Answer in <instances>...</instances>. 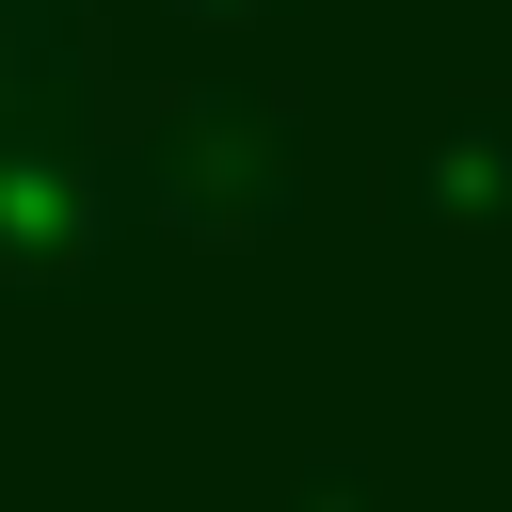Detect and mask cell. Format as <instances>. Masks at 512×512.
<instances>
[{
  "label": "cell",
  "instance_id": "2",
  "mask_svg": "<svg viewBox=\"0 0 512 512\" xmlns=\"http://www.w3.org/2000/svg\"><path fill=\"white\" fill-rule=\"evenodd\" d=\"M0 288H144V208L96 128H48L0 160Z\"/></svg>",
  "mask_w": 512,
  "mask_h": 512
},
{
  "label": "cell",
  "instance_id": "3",
  "mask_svg": "<svg viewBox=\"0 0 512 512\" xmlns=\"http://www.w3.org/2000/svg\"><path fill=\"white\" fill-rule=\"evenodd\" d=\"M400 224H416V240H480V224H512V112H496V96H448V112L416 128V160H400Z\"/></svg>",
  "mask_w": 512,
  "mask_h": 512
},
{
  "label": "cell",
  "instance_id": "6",
  "mask_svg": "<svg viewBox=\"0 0 512 512\" xmlns=\"http://www.w3.org/2000/svg\"><path fill=\"white\" fill-rule=\"evenodd\" d=\"M192 32H256V16H288V0H176Z\"/></svg>",
  "mask_w": 512,
  "mask_h": 512
},
{
  "label": "cell",
  "instance_id": "4",
  "mask_svg": "<svg viewBox=\"0 0 512 512\" xmlns=\"http://www.w3.org/2000/svg\"><path fill=\"white\" fill-rule=\"evenodd\" d=\"M96 128V64H80V0H0V160Z\"/></svg>",
  "mask_w": 512,
  "mask_h": 512
},
{
  "label": "cell",
  "instance_id": "1",
  "mask_svg": "<svg viewBox=\"0 0 512 512\" xmlns=\"http://www.w3.org/2000/svg\"><path fill=\"white\" fill-rule=\"evenodd\" d=\"M112 176L144 208V240H272L304 208V112L256 80H192L112 144Z\"/></svg>",
  "mask_w": 512,
  "mask_h": 512
},
{
  "label": "cell",
  "instance_id": "5",
  "mask_svg": "<svg viewBox=\"0 0 512 512\" xmlns=\"http://www.w3.org/2000/svg\"><path fill=\"white\" fill-rule=\"evenodd\" d=\"M288 512H384V464H368V448H304Z\"/></svg>",
  "mask_w": 512,
  "mask_h": 512
}]
</instances>
